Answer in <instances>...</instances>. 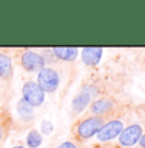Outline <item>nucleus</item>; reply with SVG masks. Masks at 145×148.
I'll return each instance as SVG.
<instances>
[{"mask_svg": "<svg viewBox=\"0 0 145 148\" xmlns=\"http://www.w3.org/2000/svg\"><path fill=\"white\" fill-rule=\"evenodd\" d=\"M22 99L33 108L40 107L45 101V93L36 81L28 80L22 86Z\"/></svg>", "mask_w": 145, "mask_h": 148, "instance_id": "nucleus-1", "label": "nucleus"}, {"mask_svg": "<svg viewBox=\"0 0 145 148\" xmlns=\"http://www.w3.org/2000/svg\"><path fill=\"white\" fill-rule=\"evenodd\" d=\"M103 125H104V120L100 116L87 117L77 125V135L84 140L90 139L94 135L98 134V132L103 127Z\"/></svg>", "mask_w": 145, "mask_h": 148, "instance_id": "nucleus-2", "label": "nucleus"}, {"mask_svg": "<svg viewBox=\"0 0 145 148\" xmlns=\"http://www.w3.org/2000/svg\"><path fill=\"white\" fill-rule=\"evenodd\" d=\"M36 82L44 90V93H54L59 86V75L53 68L45 67L41 71H39Z\"/></svg>", "mask_w": 145, "mask_h": 148, "instance_id": "nucleus-3", "label": "nucleus"}, {"mask_svg": "<svg viewBox=\"0 0 145 148\" xmlns=\"http://www.w3.org/2000/svg\"><path fill=\"white\" fill-rule=\"evenodd\" d=\"M123 129H125V125L121 120H112L103 125V127L96 134V138H98L99 142L113 140L114 138H118Z\"/></svg>", "mask_w": 145, "mask_h": 148, "instance_id": "nucleus-4", "label": "nucleus"}, {"mask_svg": "<svg viewBox=\"0 0 145 148\" xmlns=\"http://www.w3.org/2000/svg\"><path fill=\"white\" fill-rule=\"evenodd\" d=\"M141 135H143V127L138 124H132L122 130L118 136V142L123 147H133L136 143H139Z\"/></svg>", "mask_w": 145, "mask_h": 148, "instance_id": "nucleus-5", "label": "nucleus"}, {"mask_svg": "<svg viewBox=\"0 0 145 148\" xmlns=\"http://www.w3.org/2000/svg\"><path fill=\"white\" fill-rule=\"evenodd\" d=\"M21 63L28 72H36V71H41L42 68H45L44 57L36 52H32V50H27L22 54Z\"/></svg>", "mask_w": 145, "mask_h": 148, "instance_id": "nucleus-6", "label": "nucleus"}, {"mask_svg": "<svg viewBox=\"0 0 145 148\" xmlns=\"http://www.w3.org/2000/svg\"><path fill=\"white\" fill-rule=\"evenodd\" d=\"M103 48L96 47H86L82 48L81 50V58L86 66H96L100 62L101 56H103Z\"/></svg>", "mask_w": 145, "mask_h": 148, "instance_id": "nucleus-7", "label": "nucleus"}, {"mask_svg": "<svg viewBox=\"0 0 145 148\" xmlns=\"http://www.w3.org/2000/svg\"><path fill=\"white\" fill-rule=\"evenodd\" d=\"M91 102V93L89 92V89L82 90L81 93H78L75 98L72 99V110L76 113H81Z\"/></svg>", "mask_w": 145, "mask_h": 148, "instance_id": "nucleus-8", "label": "nucleus"}, {"mask_svg": "<svg viewBox=\"0 0 145 148\" xmlns=\"http://www.w3.org/2000/svg\"><path fill=\"white\" fill-rule=\"evenodd\" d=\"M53 52L57 58L62 59V61H68V62L75 61L78 56V49L72 47H54Z\"/></svg>", "mask_w": 145, "mask_h": 148, "instance_id": "nucleus-9", "label": "nucleus"}, {"mask_svg": "<svg viewBox=\"0 0 145 148\" xmlns=\"http://www.w3.org/2000/svg\"><path fill=\"white\" fill-rule=\"evenodd\" d=\"M114 106V102L109 98H101L98 99V101H94L91 104H90V110H91L93 113L95 115H104V113L109 112L110 110Z\"/></svg>", "mask_w": 145, "mask_h": 148, "instance_id": "nucleus-10", "label": "nucleus"}, {"mask_svg": "<svg viewBox=\"0 0 145 148\" xmlns=\"http://www.w3.org/2000/svg\"><path fill=\"white\" fill-rule=\"evenodd\" d=\"M17 113H18L19 119H21L22 121H31L33 119V107H31L30 104L27 103V102H25L23 99H19L18 102H17Z\"/></svg>", "mask_w": 145, "mask_h": 148, "instance_id": "nucleus-11", "label": "nucleus"}, {"mask_svg": "<svg viewBox=\"0 0 145 148\" xmlns=\"http://www.w3.org/2000/svg\"><path fill=\"white\" fill-rule=\"evenodd\" d=\"M13 75V63L9 56L0 53V77L9 79Z\"/></svg>", "mask_w": 145, "mask_h": 148, "instance_id": "nucleus-12", "label": "nucleus"}, {"mask_svg": "<svg viewBox=\"0 0 145 148\" xmlns=\"http://www.w3.org/2000/svg\"><path fill=\"white\" fill-rule=\"evenodd\" d=\"M26 143L30 148H39L42 144V135L39 130L32 129L31 132H28L27 138H26Z\"/></svg>", "mask_w": 145, "mask_h": 148, "instance_id": "nucleus-13", "label": "nucleus"}, {"mask_svg": "<svg viewBox=\"0 0 145 148\" xmlns=\"http://www.w3.org/2000/svg\"><path fill=\"white\" fill-rule=\"evenodd\" d=\"M40 130H41V135H49L50 133L54 130V125L52 121L49 120H44L41 121V124H40Z\"/></svg>", "mask_w": 145, "mask_h": 148, "instance_id": "nucleus-14", "label": "nucleus"}, {"mask_svg": "<svg viewBox=\"0 0 145 148\" xmlns=\"http://www.w3.org/2000/svg\"><path fill=\"white\" fill-rule=\"evenodd\" d=\"M57 148H78L76 146L73 142H63V143H61Z\"/></svg>", "mask_w": 145, "mask_h": 148, "instance_id": "nucleus-15", "label": "nucleus"}, {"mask_svg": "<svg viewBox=\"0 0 145 148\" xmlns=\"http://www.w3.org/2000/svg\"><path fill=\"white\" fill-rule=\"evenodd\" d=\"M139 143H140V147H141V148H145V134L141 135V138H140V140H139Z\"/></svg>", "mask_w": 145, "mask_h": 148, "instance_id": "nucleus-16", "label": "nucleus"}, {"mask_svg": "<svg viewBox=\"0 0 145 148\" xmlns=\"http://www.w3.org/2000/svg\"><path fill=\"white\" fill-rule=\"evenodd\" d=\"M1 139H3V130L0 129V140H1Z\"/></svg>", "mask_w": 145, "mask_h": 148, "instance_id": "nucleus-17", "label": "nucleus"}, {"mask_svg": "<svg viewBox=\"0 0 145 148\" xmlns=\"http://www.w3.org/2000/svg\"><path fill=\"white\" fill-rule=\"evenodd\" d=\"M13 148H25L23 146H16V147H13Z\"/></svg>", "mask_w": 145, "mask_h": 148, "instance_id": "nucleus-18", "label": "nucleus"}]
</instances>
